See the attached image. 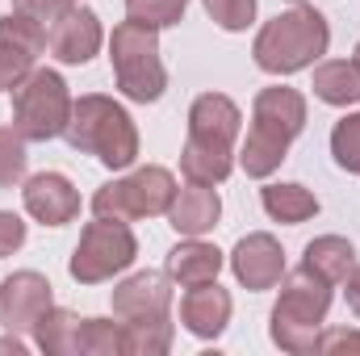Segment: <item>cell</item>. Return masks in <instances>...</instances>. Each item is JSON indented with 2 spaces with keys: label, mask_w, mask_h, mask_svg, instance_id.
Masks as SVG:
<instances>
[{
  "label": "cell",
  "mask_w": 360,
  "mask_h": 356,
  "mask_svg": "<svg viewBox=\"0 0 360 356\" xmlns=\"http://www.w3.org/2000/svg\"><path fill=\"white\" fill-rule=\"evenodd\" d=\"M243 113L222 92H201L188 105V139L180 147V172L201 184H222L235 168V143H239Z\"/></svg>",
  "instance_id": "obj_1"
},
{
  "label": "cell",
  "mask_w": 360,
  "mask_h": 356,
  "mask_svg": "<svg viewBox=\"0 0 360 356\" xmlns=\"http://www.w3.org/2000/svg\"><path fill=\"white\" fill-rule=\"evenodd\" d=\"M306 130V96L297 89H285V84H272V89L256 92V105H252V130L239 147V164L243 172L256 180L272 177L289 151V143Z\"/></svg>",
  "instance_id": "obj_2"
},
{
  "label": "cell",
  "mask_w": 360,
  "mask_h": 356,
  "mask_svg": "<svg viewBox=\"0 0 360 356\" xmlns=\"http://www.w3.org/2000/svg\"><path fill=\"white\" fill-rule=\"evenodd\" d=\"M63 139L80 155H92L109 172H122V168H130L139 160V126H134V117L113 96H101V92H89V96L72 101V117H68Z\"/></svg>",
  "instance_id": "obj_3"
},
{
  "label": "cell",
  "mask_w": 360,
  "mask_h": 356,
  "mask_svg": "<svg viewBox=\"0 0 360 356\" xmlns=\"http://www.w3.org/2000/svg\"><path fill=\"white\" fill-rule=\"evenodd\" d=\"M331 46V25L319 8L310 4H297L281 17H272L269 25L256 34L252 42V55H256V68L269 72V76H293L302 68H314Z\"/></svg>",
  "instance_id": "obj_4"
},
{
  "label": "cell",
  "mask_w": 360,
  "mask_h": 356,
  "mask_svg": "<svg viewBox=\"0 0 360 356\" xmlns=\"http://www.w3.org/2000/svg\"><path fill=\"white\" fill-rule=\"evenodd\" d=\"M331 289L335 285H327L319 272H310L306 265L293 268L285 276L281 298H276V306L269 314V336L281 352H293V356L314 352L323 319L331 310Z\"/></svg>",
  "instance_id": "obj_5"
},
{
  "label": "cell",
  "mask_w": 360,
  "mask_h": 356,
  "mask_svg": "<svg viewBox=\"0 0 360 356\" xmlns=\"http://www.w3.org/2000/svg\"><path fill=\"white\" fill-rule=\"evenodd\" d=\"M109 63H113V80L139 105L160 101L168 89V68L160 59V30L143 25V21H122L113 25L109 38Z\"/></svg>",
  "instance_id": "obj_6"
},
{
  "label": "cell",
  "mask_w": 360,
  "mask_h": 356,
  "mask_svg": "<svg viewBox=\"0 0 360 356\" xmlns=\"http://www.w3.org/2000/svg\"><path fill=\"white\" fill-rule=\"evenodd\" d=\"M72 117V92L59 72L34 68L17 89H13V130L25 143H46L68 130Z\"/></svg>",
  "instance_id": "obj_7"
},
{
  "label": "cell",
  "mask_w": 360,
  "mask_h": 356,
  "mask_svg": "<svg viewBox=\"0 0 360 356\" xmlns=\"http://www.w3.org/2000/svg\"><path fill=\"white\" fill-rule=\"evenodd\" d=\"M172 193H176V177L160 164H147V168H134L130 177L101 184L92 193V214L113 218V222L155 218V214H168Z\"/></svg>",
  "instance_id": "obj_8"
},
{
  "label": "cell",
  "mask_w": 360,
  "mask_h": 356,
  "mask_svg": "<svg viewBox=\"0 0 360 356\" xmlns=\"http://www.w3.org/2000/svg\"><path fill=\"white\" fill-rule=\"evenodd\" d=\"M134 256H139L134 231H130L126 222L96 218V222H89V227L80 231V243H76V252H72V260H68V272H72V281H80V285H101V281L126 272V268L134 265Z\"/></svg>",
  "instance_id": "obj_9"
},
{
  "label": "cell",
  "mask_w": 360,
  "mask_h": 356,
  "mask_svg": "<svg viewBox=\"0 0 360 356\" xmlns=\"http://www.w3.org/2000/svg\"><path fill=\"white\" fill-rule=\"evenodd\" d=\"M42 51H46V25H38L34 17H25L17 8L4 13L0 17V92L17 89L34 72Z\"/></svg>",
  "instance_id": "obj_10"
},
{
  "label": "cell",
  "mask_w": 360,
  "mask_h": 356,
  "mask_svg": "<svg viewBox=\"0 0 360 356\" xmlns=\"http://www.w3.org/2000/svg\"><path fill=\"white\" fill-rule=\"evenodd\" d=\"M55 306V293H51V281L42 272H13L0 281V327L4 331H34L38 319Z\"/></svg>",
  "instance_id": "obj_11"
},
{
  "label": "cell",
  "mask_w": 360,
  "mask_h": 356,
  "mask_svg": "<svg viewBox=\"0 0 360 356\" xmlns=\"http://www.w3.org/2000/svg\"><path fill=\"white\" fill-rule=\"evenodd\" d=\"M21 201H25V214L38 218L42 227H68V222L80 218V193L63 172L30 177L25 189H21Z\"/></svg>",
  "instance_id": "obj_12"
},
{
  "label": "cell",
  "mask_w": 360,
  "mask_h": 356,
  "mask_svg": "<svg viewBox=\"0 0 360 356\" xmlns=\"http://www.w3.org/2000/svg\"><path fill=\"white\" fill-rule=\"evenodd\" d=\"M231 272L252 293H264L272 285H281V276H285V252H281V243L272 235H264V231L243 235L235 243V252H231Z\"/></svg>",
  "instance_id": "obj_13"
},
{
  "label": "cell",
  "mask_w": 360,
  "mask_h": 356,
  "mask_svg": "<svg viewBox=\"0 0 360 356\" xmlns=\"http://www.w3.org/2000/svg\"><path fill=\"white\" fill-rule=\"evenodd\" d=\"M172 310V276L168 272H134L113 289V314L122 323L134 319H164Z\"/></svg>",
  "instance_id": "obj_14"
},
{
  "label": "cell",
  "mask_w": 360,
  "mask_h": 356,
  "mask_svg": "<svg viewBox=\"0 0 360 356\" xmlns=\"http://www.w3.org/2000/svg\"><path fill=\"white\" fill-rule=\"evenodd\" d=\"M101 42H105V30H101V17L92 13V8H68L51 30H46V46H51V55L59 59V63H72V68H80V63H89L92 55L101 51Z\"/></svg>",
  "instance_id": "obj_15"
},
{
  "label": "cell",
  "mask_w": 360,
  "mask_h": 356,
  "mask_svg": "<svg viewBox=\"0 0 360 356\" xmlns=\"http://www.w3.org/2000/svg\"><path fill=\"white\" fill-rule=\"evenodd\" d=\"M231 306L235 302L218 281H201V285H188V293L180 298V323L197 340H218L231 323Z\"/></svg>",
  "instance_id": "obj_16"
},
{
  "label": "cell",
  "mask_w": 360,
  "mask_h": 356,
  "mask_svg": "<svg viewBox=\"0 0 360 356\" xmlns=\"http://www.w3.org/2000/svg\"><path fill=\"white\" fill-rule=\"evenodd\" d=\"M222 218V197L214 184H201V180H188L184 189L172 193V205H168V227L176 235H205L214 231Z\"/></svg>",
  "instance_id": "obj_17"
},
{
  "label": "cell",
  "mask_w": 360,
  "mask_h": 356,
  "mask_svg": "<svg viewBox=\"0 0 360 356\" xmlns=\"http://www.w3.org/2000/svg\"><path fill=\"white\" fill-rule=\"evenodd\" d=\"M222 272V252L214 243H205L201 235H184V243H176L168 252V276L176 285H201V281H218Z\"/></svg>",
  "instance_id": "obj_18"
},
{
  "label": "cell",
  "mask_w": 360,
  "mask_h": 356,
  "mask_svg": "<svg viewBox=\"0 0 360 356\" xmlns=\"http://www.w3.org/2000/svg\"><path fill=\"white\" fill-rule=\"evenodd\" d=\"M302 265L310 268V272H319L327 285H344L348 272L356 268V248H352L344 235H319V239L306 243Z\"/></svg>",
  "instance_id": "obj_19"
},
{
  "label": "cell",
  "mask_w": 360,
  "mask_h": 356,
  "mask_svg": "<svg viewBox=\"0 0 360 356\" xmlns=\"http://www.w3.org/2000/svg\"><path fill=\"white\" fill-rule=\"evenodd\" d=\"M260 201H264V214L276 218V222H285V227H297V222H310L314 214H319V197L306 189V184H264V193H260Z\"/></svg>",
  "instance_id": "obj_20"
},
{
  "label": "cell",
  "mask_w": 360,
  "mask_h": 356,
  "mask_svg": "<svg viewBox=\"0 0 360 356\" xmlns=\"http://www.w3.org/2000/svg\"><path fill=\"white\" fill-rule=\"evenodd\" d=\"M314 96L327 105H356L360 101V63L356 59H331L314 68Z\"/></svg>",
  "instance_id": "obj_21"
},
{
  "label": "cell",
  "mask_w": 360,
  "mask_h": 356,
  "mask_svg": "<svg viewBox=\"0 0 360 356\" xmlns=\"http://www.w3.org/2000/svg\"><path fill=\"white\" fill-rule=\"evenodd\" d=\"M76 340H80V314L63 306H51L34 327V344L46 356H76Z\"/></svg>",
  "instance_id": "obj_22"
},
{
  "label": "cell",
  "mask_w": 360,
  "mask_h": 356,
  "mask_svg": "<svg viewBox=\"0 0 360 356\" xmlns=\"http://www.w3.org/2000/svg\"><path fill=\"white\" fill-rule=\"evenodd\" d=\"M126 352V327L109 319H80L76 356H122Z\"/></svg>",
  "instance_id": "obj_23"
},
{
  "label": "cell",
  "mask_w": 360,
  "mask_h": 356,
  "mask_svg": "<svg viewBox=\"0 0 360 356\" xmlns=\"http://www.w3.org/2000/svg\"><path fill=\"white\" fill-rule=\"evenodd\" d=\"M126 327V352L130 356H164L172 348V323L164 319H134L122 323Z\"/></svg>",
  "instance_id": "obj_24"
},
{
  "label": "cell",
  "mask_w": 360,
  "mask_h": 356,
  "mask_svg": "<svg viewBox=\"0 0 360 356\" xmlns=\"http://www.w3.org/2000/svg\"><path fill=\"white\" fill-rule=\"evenodd\" d=\"M331 155H335V164L344 172L360 177V113H348V117L335 122V130H331Z\"/></svg>",
  "instance_id": "obj_25"
},
{
  "label": "cell",
  "mask_w": 360,
  "mask_h": 356,
  "mask_svg": "<svg viewBox=\"0 0 360 356\" xmlns=\"http://www.w3.org/2000/svg\"><path fill=\"white\" fill-rule=\"evenodd\" d=\"M188 0H126V17L130 21H143L151 30H168L184 17Z\"/></svg>",
  "instance_id": "obj_26"
},
{
  "label": "cell",
  "mask_w": 360,
  "mask_h": 356,
  "mask_svg": "<svg viewBox=\"0 0 360 356\" xmlns=\"http://www.w3.org/2000/svg\"><path fill=\"white\" fill-rule=\"evenodd\" d=\"M25 139L13 130V126H0V189H13L25 180Z\"/></svg>",
  "instance_id": "obj_27"
},
{
  "label": "cell",
  "mask_w": 360,
  "mask_h": 356,
  "mask_svg": "<svg viewBox=\"0 0 360 356\" xmlns=\"http://www.w3.org/2000/svg\"><path fill=\"white\" fill-rule=\"evenodd\" d=\"M201 4H205V13L214 17V25H222L226 34L248 30L252 17H256V0H201Z\"/></svg>",
  "instance_id": "obj_28"
},
{
  "label": "cell",
  "mask_w": 360,
  "mask_h": 356,
  "mask_svg": "<svg viewBox=\"0 0 360 356\" xmlns=\"http://www.w3.org/2000/svg\"><path fill=\"white\" fill-rule=\"evenodd\" d=\"M314 352H323V356H360V331H352V327H331V331H319Z\"/></svg>",
  "instance_id": "obj_29"
},
{
  "label": "cell",
  "mask_w": 360,
  "mask_h": 356,
  "mask_svg": "<svg viewBox=\"0 0 360 356\" xmlns=\"http://www.w3.org/2000/svg\"><path fill=\"white\" fill-rule=\"evenodd\" d=\"M13 8H17V13H25V17H34L38 25H46V30H51L68 8H76V0H13Z\"/></svg>",
  "instance_id": "obj_30"
},
{
  "label": "cell",
  "mask_w": 360,
  "mask_h": 356,
  "mask_svg": "<svg viewBox=\"0 0 360 356\" xmlns=\"http://www.w3.org/2000/svg\"><path fill=\"white\" fill-rule=\"evenodd\" d=\"M25 248V222L8 210H0V260Z\"/></svg>",
  "instance_id": "obj_31"
},
{
  "label": "cell",
  "mask_w": 360,
  "mask_h": 356,
  "mask_svg": "<svg viewBox=\"0 0 360 356\" xmlns=\"http://www.w3.org/2000/svg\"><path fill=\"white\" fill-rule=\"evenodd\" d=\"M344 285H348V306H352V314L360 319V265L348 272V281H344Z\"/></svg>",
  "instance_id": "obj_32"
},
{
  "label": "cell",
  "mask_w": 360,
  "mask_h": 356,
  "mask_svg": "<svg viewBox=\"0 0 360 356\" xmlns=\"http://www.w3.org/2000/svg\"><path fill=\"white\" fill-rule=\"evenodd\" d=\"M0 352H13V356H21V352H25V344L17 340V331H8V336L0 340Z\"/></svg>",
  "instance_id": "obj_33"
},
{
  "label": "cell",
  "mask_w": 360,
  "mask_h": 356,
  "mask_svg": "<svg viewBox=\"0 0 360 356\" xmlns=\"http://www.w3.org/2000/svg\"><path fill=\"white\" fill-rule=\"evenodd\" d=\"M356 63H360V42H356Z\"/></svg>",
  "instance_id": "obj_34"
}]
</instances>
